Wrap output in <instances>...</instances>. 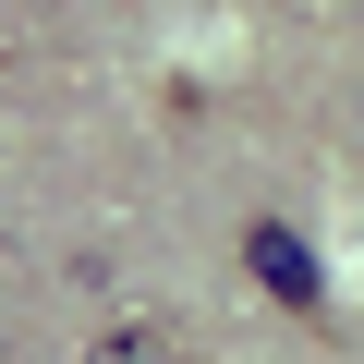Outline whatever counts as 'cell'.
Wrapping results in <instances>:
<instances>
[{
  "instance_id": "7a4b0ae2",
  "label": "cell",
  "mask_w": 364,
  "mask_h": 364,
  "mask_svg": "<svg viewBox=\"0 0 364 364\" xmlns=\"http://www.w3.org/2000/svg\"><path fill=\"white\" fill-rule=\"evenodd\" d=\"M85 364H182V352H170V340H158V328H109V340H97V352H85Z\"/></svg>"
},
{
  "instance_id": "6da1fadb",
  "label": "cell",
  "mask_w": 364,
  "mask_h": 364,
  "mask_svg": "<svg viewBox=\"0 0 364 364\" xmlns=\"http://www.w3.org/2000/svg\"><path fill=\"white\" fill-rule=\"evenodd\" d=\"M243 267H255V279H267V291H279L291 316H316V255H304V243H291L279 219H255V231H243Z\"/></svg>"
}]
</instances>
